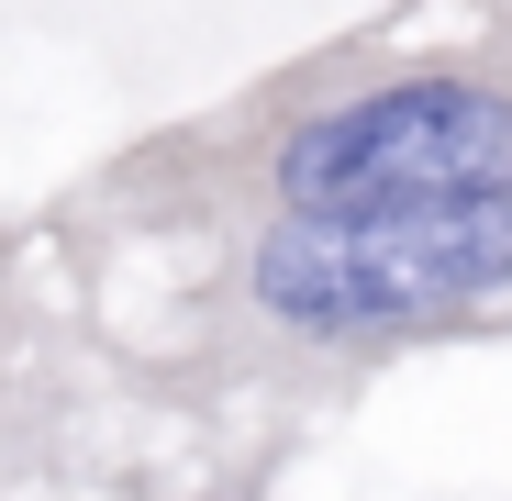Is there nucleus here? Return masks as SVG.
<instances>
[{
  "mask_svg": "<svg viewBox=\"0 0 512 501\" xmlns=\"http://www.w3.org/2000/svg\"><path fill=\"white\" fill-rule=\"evenodd\" d=\"M512 201V34H357L245 78L67 190L90 245H212L256 223H401Z\"/></svg>",
  "mask_w": 512,
  "mask_h": 501,
  "instance_id": "f257e3e1",
  "label": "nucleus"
},
{
  "mask_svg": "<svg viewBox=\"0 0 512 501\" xmlns=\"http://www.w3.org/2000/svg\"><path fill=\"white\" fill-rule=\"evenodd\" d=\"M468 334H512V201L212 234L156 312V368L179 390L312 412L323 390H357Z\"/></svg>",
  "mask_w": 512,
  "mask_h": 501,
  "instance_id": "f03ea898",
  "label": "nucleus"
},
{
  "mask_svg": "<svg viewBox=\"0 0 512 501\" xmlns=\"http://www.w3.org/2000/svg\"><path fill=\"white\" fill-rule=\"evenodd\" d=\"M279 457H290V435H256L245 457H212L190 490H167V501H268L279 490Z\"/></svg>",
  "mask_w": 512,
  "mask_h": 501,
  "instance_id": "20e7f679",
  "label": "nucleus"
},
{
  "mask_svg": "<svg viewBox=\"0 0 512 501\" xmlns=\"http://www.w3.org/2000/svg\"><path fill=\"white\" fill-rule=\"evenodd\" d=\"M78 368H67V334L34 301H0V501L23 479H45L78 446Z\"/></svg>",
  "mask_w": 512,
  "mask_h": 501,
  "instance_id": "7ed1b4c3",
  "label": "nucleus"
}]
</instances>
